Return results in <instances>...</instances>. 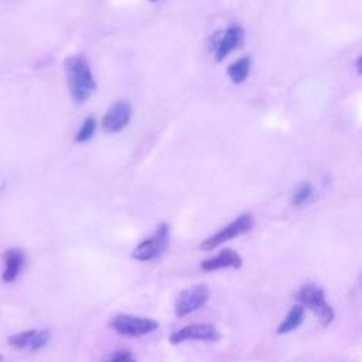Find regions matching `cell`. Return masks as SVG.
Here are the masks:
<instances>
[{
    "mask_svg": "<svg viewBox=\"0 0 362 362\" xmlns=\"http://www.w3.org/2000/svg\"><path fill=\"white\" fill-rule=\"evenodd\" d=\"M150 1H158V0H150Z\"/></svg>",
    "mask_w": 362,
    "mask_h": 362,
    "instance_id": "ffe728a7",
    "label": "cell"
},
{
    "mask_svg": "<svg viewBox=\"0 0 362 362\" xmlns=\"http://www.w3.org/2000/svg\"><path fill=\"white\" fill-rule=\"evenodd\" d=\"M95 132H96V120H95V117L88 116L83 120V123L81 124L79 130L76 132L75 141L76 143H86L95 136Z\"/></svg>",
    "mask_w": 362,
    "mask_h": 362,
    "instance_id": "2e32d148",
    "label": "cell"
},
{
    "mask_svg": "<svg viewBox=\"0 0 362 362\" xmlns=\"http://www.w3.org/2000/svg\"><path fill=\"white\" fill-rule=\"evenodd\" d=\"M168 243H170V228L165 222H161L150 238L141 240L132 250L130 256L137 262H153L167 250Z\"/></svg>",
    "mask_w": 362,
    "mask_h": 362,
    "instance_id": "3957f363",
    "label": "cell"
},
{
    "mask_svg": "<svg viewBox=\"0 0 362 362\" xmlns=\"http://www.w3.org/2000/svg\"><path fill=\"white\" fill-rule=\"evenodd\" d=\"M242 264H243L242 256L236 250L223 249L218 255L201 262V269L209 273V272H216L222 269H239L242 267Z\"/></svg>",
    "mask_w": 362,
    "mask_h": 362,
    "instance_id": "30bf717a",
    "label": "cell"
},
{
    "mask_svg": "<svg viewBox=\"0 0 362 362\" xmlns=\"http://www.w3.org/2000/svg\"><path fill=\"white\" fill-rule=\"evenodd\" d=\"M356 69H358V74H361V57H358L356 59Z\"/></svg>",
    "mask_w": 362,
    "mask_h": 362,
    "instance_id": "d6986e66",
    "label": "cell"
},
{
    "mask_svg": "<svg viewBox=\"0 0 362 362\" xmlns=\"http://www.w3.org/2000/svg\"><path fill=\"white\" fill-rule=\"evenodd\" d=\"M132 113L133 110L129 100H116L106 110L102 119V126L107 133H119L129 124Z\"/></svg>",
    "mask_w": 362,
    "mask_h": 362,
    "instance_id": "ba28073f",
    "label": "cell"
},
{
    "mask_svg": "<svg viewBox=\"0 0 362 362\" xmlns=\"http://www.w3.org/2000/svg\"><path fill=\"white\" fill-rule=\"evenodd\" d=\"M245 31L240 25H229L222 34H215V58L218 62L223 61L230 52L242 45Z\"/></svg>",
    "mask_w": 362,
    "mask_h": 362,
    "instance_id": "9c48e42d",
    "label": "cell"
},
{
    "mask_svg": "<svg viewBox=\"0 0 362 362\" xmlns=\"http://www.w3.org/2000/svg\"><path fill=\"white\" fill-rule=\"evenodd\" d=\"M51 339V331L49 329H37L33 344L30 346V351H40L41 348H44Z\"/></svg>",
    "mask_w": 362,
    "mask_h": 362,
    "instance_id": "e0dca14e",
    "label": "cell"
},
{
    "mask_svg": "<svg viewBox=\"0 0 362 362\" xmlns=\"http://www.w3.org/2000/svg\"><path fill=\"white\" fill-rule=\"evenodd\" d=\"M296 296L303 307H307L320 318L322 325H329L334 321L335 313L334 308L327 303L322 287L314 283H307L298 288Z\"/></svg>",
    "mask_w": 362,
    "mask_h": 362,
    "instance_id": "7a4b0ae2",
    "label": "cell"
},
{
    "mask_svg": "<svg viewBox=\"0 0 362 362\" xmlns=\"http://www.w3.org/2000/svg\"><path fill=\"white\" fill-rule=\"evenodd\" d=\"M68 89L75 103L86 102L96 90V82L90 65L82 55H69L64 61Z\"/></svg>",
    "mask_w": 362,
    "mask_h": 362,
    "instance_id": "6da1fadb",
    "label": "cell"
},
{
    "mask_svg": "<svg viewBox=\"0 0 362 362\" xmlns=\"http://www.w3.org/2000/svg\"><path fill=\"white\" fill-rule=\"evenodd\" d=\"M255 225V219L252 214H242L240 216H238L236 219H233L229 225L223 226L222 229H219L218 232H215L214 235H211L209 238H206L205 240L201 242L199 249L205 250V252H211L215 247L221 246L222 243H226L238 236L245 235L246 232H249Z\"/></svg>",
    "mask_w": 362,
    "mask_h": 362,
    "instance_id": "277c9868",
    "label": "cell"
},
{
    "mask_svg": "<svg viewBox=\"0 0 362 362\" xmlns=\"http://www.w3.org/2000/svg\"><path fill=\"white\" fill-rule=\"evenodd\" d=\"M305 317V308L301 304H297L294 307H291L286 315V318L279 324L277 327V334L279 335H286L294 329H297Z\"/></svg>",
    "mask_w": 362,
    "mask_h": 362,
    "instance_id": "7c38bea8",
    "label": "cell"
},
{
    "mask_svg": "<svg viewBox=\"0 0 362 362\" xmlns=\"http://www.w3.org/2000/svg\"><path fill=\"white\" fill-rule=\"evenodd\" d=\"M4 269L1 273V279L6 283H13L17 280L20 273L23 272L25 263V255L18 247H11L3 253Z\"/></svg>",
    "mask_w": 362,
    "mask_h": 362,
    "instance_id": "8fae6325",
    "label": "cell"
},
{
    "mask_svg": "<svg viewBox=\"0 0 362 362\" xmlns=\"http://www.w3.org/2000/svg\"><path fill=\"white\" fill-rule=\"evenodd\" d=\"M313 192H314V189L310 182H307V181L300 182L291 195V205H294V206L305 205L311 199Z\"/></svg>",
    "mask_w": 362,
    "mask_h": 362,
    "instance_id": "9a60e30c",
    "label": "cell"
},
{
    "mask_svg": "<svg viewBox=\"0 0 362 362\" xmlns=\"http://www.w3.org/2000/svg\"><path fill=\"white\" fill-rule=\"evenodd\" d=\"M0 362H1V355H0Z\"/></svg>",
    "mask_w": 362,
    "mask_h": 362,
    "instance_id": "44dd1931",
    "label": "cell"
},
{
    "mask_svg": "<svg viewBox=\"0 0 362 362\" xmlns=\"http://www.w3.org/2000/svg\"><path fill=\"white\" fill-rule=\"evenodd\" d=\"M221 338V331L212 324H191L173 332L168 341L173 345H178L185 341H205L215 342Z\"/></svg>",
    "mask_w": 362,
    "mask_h": 362,
    "instance_id": "52a82bcc",
    "label": "cell"
},
{
    "mask_svg": "<svg viewBox=\"0 0 362 362\" xmlns=\"http://www.w3.org/2000/svg\"><path fill=\"white\" fill-rule=\"evenodd\" d=\"M209 298V288L205 284H194L184 288L175 298L174 314L177 318H184L199 310Z\"/></svg>",
    "mask_w": 362,
    "mask_h": 362,
    "instance_id": "8992f818",
    "label": "cell"
},
{
    "mask_svg": "<svg viewBox=\"0 0 362 362\" xmlns=\"http://www.w3.org/2000/svg\"><path fill=\"white\" fill-rule=\"evenodd\" d=\"M35 332H37V329H25V331L11 334L7 339V342L10 346H13L16 349H30Z\"/></svg>",
    "mask_w": 362,
    "mask_h": 362,
    "instance_id": "5bb4252c",
    "label": "cell"
},
{
    "mask_svg": "<svg viewBox=\"0 0 362 362\" xmlns=\"http://www.w3.org/2000/svg\"><path fill=\"white\" fill-rule=\"evenodd\" d=\"M250 64H252V61L249 57H243V58H239L235 62H232L226 69L229 79L233 83H242L250 72Z\"/></svg>",
    "mask_w": 362,
    "mask_h": 362,
    "instance_id": "4fadbf2b",
    "label": "cell"
},
{
    "mask_svg": "<svg viewBox=\"0 0 362 362\" xmlns=\"http://www.w3.org/2000/svg\"><path fill=\"white\" fill-rule=\"evenodd\" d=\"M107 362H136V359H134V356L129 351L120 349V351L113 352L110 355V358L107 359Z\"/></svg>",
    "mask_w": 362,
    "mask_h": 362,
    "instance_id": "ac0fdd59",
    "label": "cell"
},
{
    "mask_svg": "<svg viewBox=\"0 0 362 362\" xmlns=\"http://www.w3.org/2000/svg\"><path fill=\"white\" fill-rule=\"evenodd\" d=\"M110 327L120 335L134 338V337H143L154 332L158 328V322L147 317L117 314L112 320Z\"/></svg>",
    "mask_w": 362,
    "mask_h": 362,
    "instance_id": "5b68a950",
    "label": "cell"
}]
</instances>
